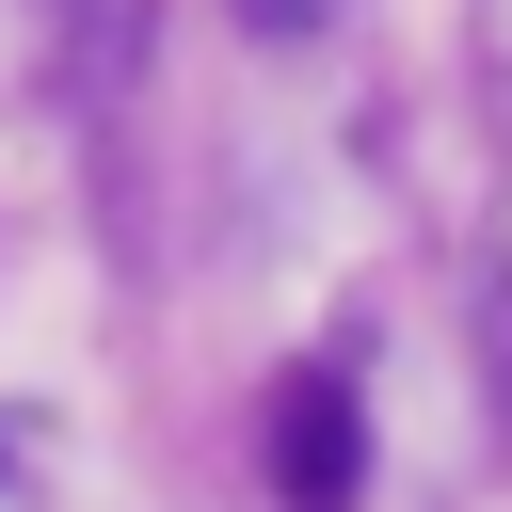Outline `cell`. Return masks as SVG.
<instances>
[{
	"label": "cell",
	"instance_id": "1",
	"mask_svg": "<svg viewBox=\"0 0 512 512\" xmlns=\"http://www.w3.org/2000/svg\"><path fill=\"white\" fill-rule=\"evenodd\" d=\"M272 496L288 512H352L368 496V400H352V368H288L272 384Z\"/></svg>",
	"mask_w": 512,
	"mask_h": 512
},
{
	"label": "cell",
	"instance_id": "2",
	"mask_svg": "<svg viewBox=\"0 0 512 512\" xmlns=\"http://www.w3.org/2000/svg\"><path fill=\"white\" fill-rule=\"evenodd\" d=\"M480 368H496V432H512V256L480 272Z\"/></svg>",
	"mask_w": 512,
	"mask_h": 512
},
{
	"label": "cell",
	"instance_id": "3",
	"mask_svg": "<svg viewBox=\"0 0 512 512\" xmlns=\"http://www.w3.org/2000/svg\"><path fill=\"white\" fill-rule=\"evenodd\" d=\"M240 32L256 48H304V32H336V0H240Z\"/></svg>",
	"mask_w": 512,
	"mask_h": 512
}]
</instances>
